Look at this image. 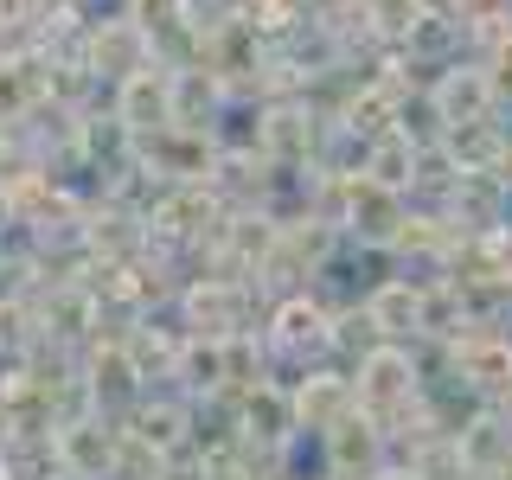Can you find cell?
<instances>
[{"label":"cell","instance_id":"cell-1","mask_svg":"<svg viewBox=\"0 0 512 480\" xmlns=\"http://www.w3.org/2000/svg\"><path fill=\"white\" fill-rule=\"evenodd\" d=\"M461 7H474V13H493V7H500V0H461Z\"/></svg>","mask_w":512,"mask_h":480}]
</instances>
